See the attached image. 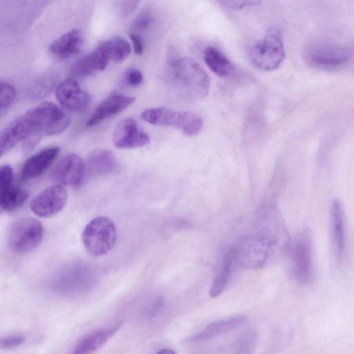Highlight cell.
<instances>
[{"label": "cell", "mask_w": 354, "mask_h": 354, "mask_svg": "<svg viewBox=\"0 0 354 354\" xmlns=\"http://www.w3.org/2000/svg\"><path fill=\"white\" fill-rule=\"evenodd\" d=\"M169 81L177 95L189 101L205 97L209 90V78L206 71L188 57L169 59Z\"/></svg>", "instance_id": "cell-1"}, {"label": "cell", "mask_w": 354, "mask_h": 354, "mask_svg": "<svg viewBox=\"0 0 354 354\" xmlns=\"http://www.w3.org/2000/svg\"><path fill=\"white\" fill-rule=\"evenodd\" d=\"M23 117L30 131L29 136L57 135L65 131L70 123V118L65 111L51 102L37 104Z\"/></svg>", "instance_id": "cell-2"}, {"label": "cell", "mask_w": 354, "mask_h": 354, "mask_svg": "<svg viewBox=\"0 0 354 354\" xmlns=\"http://www.w3.org/2000/svg\"><path fill=\"white\" fill-rule=\"evenodd\" d=\"M140 118L151 124L180 129L189 136L197 135L203 127V120L200 115L167 107L146 109L142 112Z\"/></svg>", "instance_id": "cell-3"}, {"label": "cell", "mask_w": 354, "mask_h": 354, "mask_svg": "<svg viewBox=\"0 0 354 354\" xmlns=\"http://www.w3.org/2000/svg\"><path fill=\"white\" fill-rule=\"evenodd\" d=\"M116 240V227L113 221L106 216L93 218L85 226L82 234L84 248L94 257L106 254L114 247Z\"/></svg>", "instance_id": "cell-4"}, {"label": "cell", "mask_w": 354, "mask_h": 354, "mask_svg": "<svg viewBox=\"0 0 354 354\" xmlns=\"http://www.w3.org/2000/svg\"><path fill=\"white\" fill-rule=\"evenodd\" d=\"M277 241L271 235L256 234L243 238L233 248L234 259L245 268H259L266 262Z\"/></svg>", "instance_id": "cell-5"}, {"label": "cell", "mask_w": 354, "mask_h": 354, "mask_svg": "<svg viewBox=\"0 0 354 354\" xmlns=\"http://www.w3.org/2000/svg\"><path fill=\"white\" fill-rule=\"evenodd\" d=\"M44 234V226L37 218L20 217L15 220L9 227L8 245L17 253H26L41 244Z\"/></svg>", "instance_id": "cell-6"}, {"label": "cell", "mask_w": 354, "mask_h": 354, "mask_svg": "<svg viewBox=\"0 0 354 354\" xmlns=\"http://www.w3.org/2000/svg\"><path fill=\"white\" fill-rule=\"evenodd\" d=\"M285 57L281 32L276 28L268 30L263 40L250 50L252 64L259 69L269 71L277 68Z\"/></svg>", "instance_id": "cell-7"}, {"label": "cell", "mask_w": 354, "mask_h": 354, "mask_svg": "<svg viewBox=\"0 0 354 354\" xmlns=\"http://www.w3.org/2000/svg\"><path fill=\"white\" fill-rule=\"evenodd\" d=\"M352 57L351 51L339 46L316 44L306 51L305 57L312 66L320 69H335L346 64Z\"/></svg>", "instance_id": "cell-8"}, {"label": "cell", "mask_w": 354, "mask_h": 354, "mask_svg": "<svg viewBox=\"0 0 354 354\" xmlns=\"http://www.w3.org/2000/svg\"><path fill=\"white\" fill-rule=\"evenodd\" d=\"M292 272L301 283H309L313 277L312 239L308 231L302 232L293 244L291 252Z\"/></svg>", "instance_id": "cell-9"}, {"label": "cell", "mask_w": 354, "mask_h": 354, "mask_svg": "<svg viewBox=\"0 0 354 354\" xmlns=\"http://www.w3.org/2000/svg\"><path fill=\"white\" fill-rule=\"evenodd\" d=\"M68 193L62 184L50 186L40 192L30 202L32 212L41 218L56 215L65 207Z\"/></svg>", "instance_id": "cell-10"}, {"label": "cell", "mask_w": 354, "mask_h": 354, "mask_svg": "<svg viewBox=\"0 0 354 354\" xmlns=\"http://www.w3.org/2000/svg\"><path fill=\"white\" fill-rule=\"evenodd\" d=\"M12 168L7 164L0 169V207L1 210L11 212L20 208L28 198V192L13 183Z\"/></svg>", "instance_id": "cell-11"}, {"label": "cell", "mask_w": 354, "mask_h": 354, "mask_svg": "<svg viewBox=\"0 0 354 354\" xmlns=\"http://www.w3.org/2000/svg\"><path fill=\"white\" fill-rule=\"evenodd\" d=\"M111 59V40L100 43L92 52L77 60L71 67L75 78H86L106 69Z\"/></svg>", "instance_id": "cell-12"}, {"label": "cell", "mask_w": 354, "mask_h": 354, "mask_svg": "<svg viewBox=\"0 0 354 354\" xmlns=\"http://www.w3.org/2000/svg\"><path fill=\"white\" fill-rule=\"evenodd\" d=\"M85 176V164L81 157L75 153L64 156L51 173V178L55 182L73 187L80 186Z\"/></svg>", "instance_id": "cell-13"}, {"label": "cell", "mask_w": 354, "mask_h": 354, "mask_svg": "<svg viewBox=\"0 0 354 354\" xmlns=\"http://www.w3.org/2000/svg\"><path fill=\"white\" fill-rule=\"evenodd\" d=\"M55 96L59 104L71 112H81L89 105L91 97L84 91L75 77H68L55 88Z\"/></svg>", "instance_id": "cell-14"}, {"label": "cell", "mask_w": 354, "mask_h": 354, "mask_svg": "<svg viewBox=\"0 0 354 354\" xmlns=\"http://www.w3.org/2000/svg\"><path fill=\"white\" fill-rule=\"evenodd\" d=\"M114 146L119 149H135L149 142L148 135L140 130L136 121L131 118L121 120L113 134Z\"/></svg>", "instance_id": "cell-15"}, {"label": "cell", "mask_w": 354, "mask_h": 354, "mask_svg": "<svg viewBox=\"0 0 354 354\" xmlns=\"http://www.w3.org/2000/svg\"><path fill=\"white\" fill-rule=\"evenodd\" d=\"M122 322L98 328L82 337L75 346L74 353H92L102 348L118 332Z\"/></svg>", "instance_id": "cell-16"}, {"label": "cell", "mask_w": 354, "mask_h": 354, "mask_svg": "<svg viewBox=\"0 0 354 354\" xmlns=\"http://www.w3.org/2000/svg\"><path fill=\"white\" fill-rule=\"evenodd\" d=\"M135 100L133 97L120 94H114L106 97L95 107L86 122V126L93 127L118 115L131 106Z\"/></svg>", "instance_id": "cell-17"}, {"label": "cell", "mask_w": 354, "mask_h": 354, "mask_svg": "<svg viewBox=\"0 0 354 354\" xmlns=\"http://www.w3.org/2000/svg\"><path fill=\"white\" fill-rule=\"evenodd\" d=\"M59 151V147H51L44 149L30 156L24 162L21 169V180H28L39 176L54 162Z\"/></svg>", "instance_id": "cell-18"}, {"label": "cell", "mask_w": 354, "mask_h": 354, "mask_svg": "<svg viewBox=\"0 0 354 354\" xmlns=\"http://www.w3.org/2000/svg\"><path fill=\"white\" fill-rule=\"evenodd\" d=\"M330 227L333 248L337 262L342 260L345 250V222L344 209L336 199L330 206Z\"/></svg>", "instance_id": "cell-19"}, {"label": "cell", "mask_w": 354, "mask_h": 354, "mask_svg": "<svg viewBox=\"0 0 354 354\" xmlns=\"http://www.w3.org/2000/svg\"><path fill=\"white\" fill-rule=\"evenodd\" d=\"M82 44L81 32L78 29H74L53 41L48 51L50 55L57 59H67L78 53Z\"/></svg>", "instance_id": "cell-20"}, {"label": "cell", "mask_w": 354, "mask_h": 354, "mask_svg": "<svg viewBox=\"0 0 354 354\" xmlns=\"http://www.w3.org/2000/svg\"><path fill=\"white\" fill-rule=\"evenodd\" d=\"M118 167L114 154L108 150L96 149L90 153L86 163V175L98 176L113 172Z\"/></svg>", "instance_id": "cell-21"}, {"label": "cell", "mask_w": 354, "mask_h": 354, "mask_svg": "<svg viewBox=\"0 0 354 354\" xmlns=\"http://www.w3.org/2000/svg\"><path fill=\"white\" fill-rule=\"evenodd\" d=\"M247 319L248 317L245 315H239L214 322L198 334L189 337L187 341L198 342L211 339L243 324Z\"/></svg>", "instance_id": "cell-22"}, {"label": "cell", "mask_w": 354, "mask_h": 354, "mask_svg": "<svg viewBox=\"0 0 354 354\" xmlns=\"http://www.w3.org/2000/svg\"><path fill=\"white\" fill-rule=\"evenodd\" d=\"M30 134L28 125L23 115L10 122L0 135V153L12 149L18 142L24 141Z\"/></svg>", "instance_id": "cell-23"}, {"label": "cell", "mask_w": 354, "mask_h": 354, "mask_svg": "<svg viewBox=\"0 0 354 354\" xmlns=\"http://www.w3.org/2000/svg\"><path fill=\"white\" fill-rule=\"evenodd\" d=\"M203 58L209 68L218 76L230 77L234 72V67L228 58L213 46L205 49Z\"/></svg>", "instance_id": "cell-24"}, {"label": "cell", "mask_w": 354, "mask_h": 354, "mask_svg": "<svg viewBox=\"0 0 354 354\" xmlns=\"http://www.w3.org/2000/svg\"><path fill=\"white\" fill-rule=\"evenodd\" d=\"M234 261H235L234 250L230 249L225 254L221 268L212 283L209 290V295L211 297H218L225 290Z\"/></svg>", "instance_id": "cell-25"}, {"label": "cell", "mask_w": 354, "mask_h": 354, "mask_svg": "<svg viewBox=\"0 0 354 354\" xmlns=\"http://www.w3.org/2000/svg\"><path fill=\"white\" fill-rule=\"evenodd\" d=\"M130 44L121 37H115L111 40V59L116 63L124 61L131 53Z\"/></svg>", "instance_id": "cell-26"}, {"label": "cell", "mask_w": 354, "mask_h": 354, "mask_svg": "<svg viewBox=\"0 0 354 354\" xmlns=\"http://www.w3.org/2000/svg\"><path fill=\"white\" fill-rule=\"evenodd\" d=\"M153 23V16L149 10L141 12L133 21L131 25L132 33L143 32L149 29Z\"/></svg>", "instance_id": "cell-27"}, {"label": "cell", "mask_w": 354, "mask_h": 354, "mask_svg": "<svg viewBox=\"0 0 354 354\" xmlns=\"http://www.w3.org/2000/svg\"><path fill=\"white\" fill-rule=\"evenodd\" d=\"M16 97L15 88L6 82H1L0 84V108L1 111L8 108Z\"/></svg>", "instance_id": "cell-28"}, {"label": "cell", "mask_w": 354, "mask_h": 354, "mask_svg": "<svg viewBox=\"0 0 354 354\" xmlns=\"http://www.w3.org/2000/svg\"><path fill=\"white\" fill-rule=\"evenodd\" d=\"M26 341V337L22 335H12L2 337L0 341V347L2 349L17 348Z\"/></svg>", "instance_id": "cell-29"}, {"label": "cell", "mask_w": 354, "mask_h": 354, "mask_svg": "<svg viewBox=\"0 0 354 354\" xmlns=\"http://www.w3.org/2000/svg\"><path fill=\"white\" fill-rule=\"evenodd\" d=\"M143 80L142 73L138 69H129L124 75V81L131 86H137L141 84Z\"/></svg>", "instance_id": "cell-30"}, {"label": "cell", "mask_w": 354, "mask_h": 354, "mask_svg": "<svg viewBox=\"0 0 354 354\" xmlns=\"http://www.w3.org/2000/svg\"><path fill=\"white\" fill-rule=\"evenodd\" d=\"M167 227H169V230L171 232V235L179 230L189 229L192 227V223L184 218H174L169 223Z\"/></svg>", "instance_id": "cell-31"}, {"label": "cell", "mask_w": 354, "mask_h": 354, "mask_svg": "<svg viewBox=\"0 0 354 354\" xmlns=\"http://www.w3.org/2000/svg\"><path fill=\"white\" fill-rule=\"evenodd\" d=\"M130 38L133 45L134 53L138 55H142L144 50V42L142 39L138 34L132 32L130 33Z\"/></svg>", "instance_id": "cell-32"}, {"label": "cell", "mask_w": 354, "mask_h": 354, "mask_svg": "<svg viewBox=\"0 0 354 354\" xmlns=\"http://www.w3.org/2000/svg\"><path fill=\"white\" fill-rule=\"evenodd\" d=\"M140 0H123L122 9L124 15L131 14L138 6Z\"/></svg>", "instance_id": "cell-33"}, {"label": "cell", "mask_w": 354, "mask_h": 354, "mask_svg": "<svg viewBox=\"0 0 354 354\" xmlns=\"http://www.w3.org/2000/svg\"><path fill=\"white\" fill-rule=\"evenodd\" d=\"M163 300L162 299H158L155 302L153 308L150 311V316H154L162 307Z\"/></svg>", "instance_id": "cell-34"}, {"label": "cell", "mask_w": 354, "mask_h": 354, "mask_svg": "<svg viewBox=\"0 0 354 354\" xmlns=\"http://www.w3.org/2000/svg\"><path fill=\"white\" fill-rule=\"evenodd\" d=\"M158 353L159 354H176V352L170 348H163L160 350Z\"/></svg>", "instance_id": "cell-35"}]
</instances>
